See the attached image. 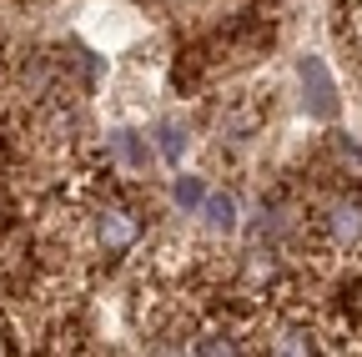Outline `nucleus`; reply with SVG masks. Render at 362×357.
<instances>
[{"label": "nucleus", "instance_id": "0eeeda50", "mask_svg": "<svg viewBox=\"0 0 362 357\" xmlns=\"http://www.w3.org/2000/svg\"><path fill=\"white\" fill-rule=\"evenodd\" d=\"M176 201H181V206H192V211L206 201V192H202V182H197V176H181V182H176Z\"/></svg>", "mask_w": 362, "mask_h": 357}, {"label": "nucleus", "instance_id": "39448f33", "mask_svg": "<svg viewBox=\"0 0 362 357\" xmlns=\"http://www.w3.org/2000/svg\"><path fill=\"white\" fill-rule=\"evenodd\" d=\"M192 357H242V342L232 332H211V337H202L192 347Z\"/></svg>", "mask_w": 362, "mask_h": 357}, {"label": "nucleus", "instance_id": "20e7f679", "mask_svg": "<svg viewBox=\"0 0 362 357\" xmlns=\"http://www.w3.org/2000/svg\"><path fill=\"white\" fill-rule=\"evenodd\" d=\"M267 357H317V337L307 327H282L267 342Z\"/></svg>", "mask_w": 362, "mask_h": 357}, {"label": "nucleus", "instance_id": "6e6552de", "mask_svg": "<svg viewBox=\"0 0 362 357\" xmlns=\"http://www.w3.org/2000/svg\"><path fill=\"white\" fill-rule=\"evenodd\" d=\"M161 156L166 161H181V126L176 121H161Z\"/></svg>", "mask_w": 362, "mask_h": 357}, {"label": "nucleus", "instance_id": "423d86ee", "mask_svg": "<svg viewBox=\"0 0 362 357\" xmlns=\"http://www.w3.org/2000/svg\"><path fill=\"white\" fill-rule=\"evenodd\" d=\"M206 216H211V227H232V221H237V201L232 197H211L206 201Z\"/></svg>", "mask_w": 362, "mask_h": 357}, {"label": "nucleus", "instance_id": "7ed1b4c3", "mask_svg": "<svg viewBox=\"0 0 362 357\" xmlns=\"http://www.w3.org/2000/svg\"><path fill=\"white\" fill-rule=\"evenodd\" d=\"M312 81V111L317 116H332L337 111V96H332V81H327V66L317 61V56H307L302 61V86Z\"/></svg>", "mask_w": 362, "mask_h": 357}, {"label": "nucleus", "instance_id": "f257e3e1", "mask_svg": "<svg viewBox=\"0 0 362 357\" xmlns=\"http://www.w3.org/2000/svg\"><path fill=\"white\" fill-rule=\"evenodd\" d=\"M96 242L106 257H126L136 242H141V211L126 201H106L96 211Z\"/></svg>", "mask_w": 362, "mask_h": 357}, {"label": "nucleus", "instance_id": "f03ea898", "mask_svg": "<svg viewBox=\"0 0 362 357\" xmlns=\"http://www.w3.org/2000/svg\"><path fill=\"white\" fill-rule=\"evenodd\" d=\"M317 227H322V242H327V252H352L357 242H362V201L357 197H337L322 216H317Z\"/></svg>", "mask_w": 362, "mask_h": 357}]
</instances>
